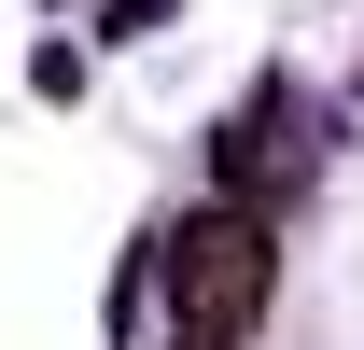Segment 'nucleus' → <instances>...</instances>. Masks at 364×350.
I'll return each instance as SVG.
<instances>
[{
    "instance_id": "nucleus-1",
    "label": "nucleus",
    "mask_w": 364,
    "mask_h": 350,
    "mask_svg": "<svg viewBox=\"0 0 364 350\" xmlns=\"http://www.w3.org/2000/svg\"><path fill=\"white\" fill-rule=\"evenodd\" d=\"M168 308L196 322V336H238V322L267 308V224L252 211H196L168 238Z\"/></svg>"
},
{
    "instance_id": "nucleus-2",
    "label": "nucleus",
    "mask_w": 364,
    "mask_h": 350,
    "mask_svg": "<svg viewBox=\"0 0 364 350\" xmlns=\"http://www.w3.org/2000/svg\"><path fill=\"white\" fill-rule=\"evenodd\" d=\"M280 169H309V112H294V98H252L225 127V182L252 196V182H280Z\"/></svg>"
},
{
    "instance_id": "nucleus-3",
    "label": "nucleus",
    "mask_w": 364,
    "mask_h": 350,
    "mask_svg": "<svg viewBox=\"0 0 364 350\" xmlns=\"http://www.w3.org/2000/svg\"><path fill=\"white\" fill-rule=\"evenodd\" d=\"M168 350H238V336H196V322H182V336H168Z\"/></svg>"
}]
</instances>
